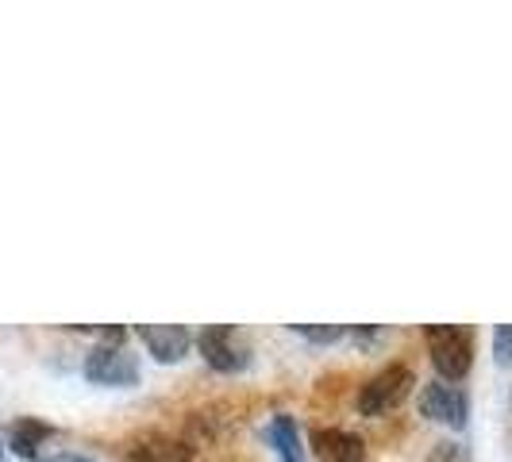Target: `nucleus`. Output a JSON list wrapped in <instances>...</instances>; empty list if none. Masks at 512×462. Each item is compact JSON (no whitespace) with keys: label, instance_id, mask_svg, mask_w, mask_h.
I'll return each mask as SVG.
<instances>
[{"label":"nucleus","instance_id":"nucleus-1","mask_svg":"<svg viewBox=\"0 0 512 462\" xmlns=\"http://www.w3.org/2000/svg\"><path fill=\"white\" fill-rule=\"evenodd\" d=\"M424 335H428V355H432L439 378L451 385L462 382L470 374V362H474V332L459 328V324H439Z\"/></svg>","mask_w":512,"mask_h":462},{"label":"nucleus","instance_id":"nucleus-2","mask_svg":"<svg viewBox=\"0 0 512 462\" xmlns=\"http://www.w3.org/2000/svg\"><path fill=\"white\" fill-rule=\"evenodd\" d=\"M201 355L212 370H220V374H239V370H247L251 366V343H247V335L239 332V328H231V324H212L201 332Z\"/></svg>","mask_w":512,"mask_h":462},{"label":"nucleus","instance_id":"nucleus-3","mask_svg":"<svg viewBox=\"0 0 512 462\" xmlns=\"http://www.w3.org/2000/svg\"><path fill=\"white\" fill-rule=\"evenodd\" d=\"M412 385H416V378H412L409 366H385L382 374H374L370 382L362 385L355 405H359L362 416H385V412H393L409 397Z\"/></svg>","mask_w":512,"mask_h":462},{"label":"nucleus","instance_id":"nucleus-4","mask_svg":"<svg viewBox=\"0 0 512 462\" xmlns=\"http://www.w3.org/2000/svg\"><path fill=\"white\" fill-rule=\"evenodd\" d=\"M85 378L93 385H135L139 382V362L124 343H101L85 359Z\"/></svg>","mask_w":512,"mask_h":462},{"label":"nucleus","instance_id":"nucleus-5","mask_svg":"<svg viewBox=\"0 0 512 462\" xmlns=\"http://www.w3.org/2000/svg\"><path fill=\"white\" fill-rule=\"evenodd\" d=\"M8 447H12V455H16V459L51 462V459H58L62 432L51 428V424H43V420H35V416H24V420H16V424H12V432H8Z\"/></svg>","mask_w":512,"mask_h":462},{"label":"nucleus","instance_id":"nucleus-6","mask_svg":"<svg viewBox=\"0 0 512 462\" xmlns=\"http://www.w3.org/2000/svg\"><path fill=\"white\" fill-rule=\"evenodd\" d=\"M420 412L436 424H447V428H462L466 416H470V401L459 385L451 382H432L420 389Z\"/></svg>","mask_w":512,"mask_h":462},{"label":"nucleus","instance_id":"nucleus-7","mask_svg":"<svg viewBox=\"0 0 512 462\" xmlns=\"http://www.w3.org/2000/svg\"><path fill=\"white\" fill-rule=\"evenodd\" d=\"M139 339L158 362H181L193 347V335L181 324H139Z\"/></svg>","mask_w":512,"mask_h":462},{"label":"nucleus","instance_id":"nucleus-8","mask_svg":"<svg viewBox=\"0 0 512 462\" xmlns=\"http://www.w3.org/2000/svg\"><path fill=\"white\" fill-rule=\"evenodd\" d=\"M312 447L324 462H366V443L355 432L320 428V432H312Z\"/></svg>","mask_w":512,"mask_h":462},{"label":"nucleus","instance_id":"nucleus-9","mask_svg":"<svg viewBox=\"0 0 512 462\" xmlns=\"http://www.w3.org/2000/svg\"><path fill=\"white\" fill-rule=\"evenodd\" d=\"M131 462H193V447L174 436H147L131 447Z\"/></svg>","mask_w":512,"mask_h":462},{"label":"nucleus","instance_id":"nucleus-10","mask_svg":"<svg viewBox=\"0 0 512 462\" xmlns=\"http://www.w3.org/2000/svg\"><path fill=\"white\" fill-rule=\"evenodd\" d=\"M270 443L278 447L282 462H305L301 459V436H297V424L289 416H274L270 424Z\"/></svg>","mask_w":512,"mask_h":462},{"label":"nucleus","instance_id":"nucleus-11","mask_svg":"<svg viewBox=\"0 0 512 462\" xmlns=\"http://www.w3.org/2000/svg\"><path fill=\"white\" fill-rule=\"evenodd\" d=\"M293 332H301L305 339L312 343H335V339H343L347 328H339V324H328V328H312V324H293Z\"/></svg>","mask_w":512,"mask_h":462},{"label":"nucleus","instance_id":"nucleus-12","mask_svg":"<svg viewBox=\"0 0 512 462\" xmlns=\"http://www.w3.org/2000/svg\"><path fill=\"white\" fill-rule=\"evenodd\" d=\"M493 355H497L501 366H512V324L493 332Z\"/></svg>","mask_w":512,"mask_h":462},{"label":"nucleus","instance_id":"nucleus-13","mask_svg":"<svg viewBox=\"0 0 512 462\" xmlns=\"http://www.w3.org/2000/svg\"><path fill=\"white\" fill-rule=\"evenodd\" d=\"M58 462H97V459H89V455H62Z\"/></svg>","mask_w":512,"mask_h":462}]
</instances>
